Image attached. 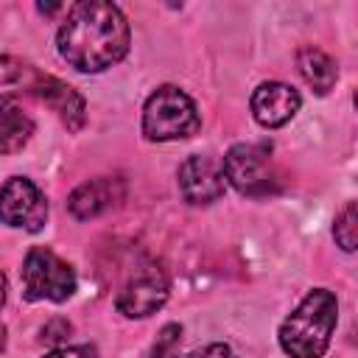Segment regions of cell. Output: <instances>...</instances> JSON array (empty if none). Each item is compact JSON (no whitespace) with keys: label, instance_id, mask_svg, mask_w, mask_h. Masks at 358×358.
I'll return each mask as SVG.
<instances>
[{"label":"cell","instance_id":"cell-1","mask_svg":"<svg viewBox=\"0 0 358 358\" xmlns=\"http://www.w3.org/2000/svg\"><path fill=\"white\" fill-rule=\"evenodd\" d=\"M129 22L115 3L84 0L59 28V56L78 73H101L129 53Z\"/></svg>","mask_w":358,"mask_h":358},{"label":"cell","instance_id":"cell-19","mask_svg":"<svg viewBox=\"0 0 358 358\" xmlns=\"http://www.w3.org/2000/svg\"><path fill=\"white\" fill-rule=\"evenodd\" d=\"M3 302H6V277L0 274V308H3Z\"/></svg>","mask_w":358,"mask_h":358},{"label":"cell","instance_id":"cell-13","mask_svg":"<svg viewBox=\"0 0 358 358\" xmlns=\"http://www.w3.org/2000/svg\"><path fill=\"white\" fill-rule=\"evenodd\" d=\"M296 64H299L302 78H305L319 95H327V92L333 90V84H336V78H338V67H336V62H333L324 50H319V48H313V45H305V48H299V53H296Z\"/></svg>","mask_w":358,"mask_h":358},{"label":"cell","instance_id":"cell-9","mask_svg":"<svg viewBox=\"0 0 358 358\" xmlns=\"http://www.w3.org/2000/svg\"><path fill=\"white\" fill-rule=\"evenodd\" d=\"M299 103H302L299 92L282 81H263L252 92V115L266 129H277L288 123L299 112Z\"/></svg>","mask_w":358,"mask_h":358},{"label":"cell","instance_id":"cell-14","mask_svg":"<svg viewBox=\"0 0 358 358\" xmlns=\"http://www.w3.org/2000/svg\"><path fill=\"white\" fill-rule=\"evenodd\" d=\"M333 235H336V243H338L344 252H355V241H358V213H355V201H347L344 210L336 215Z\"/></svg>","mask_w":358,"mask_h":358},{"label":"cell","instance_id":"cell-7","mask_svg":"<svg viewBox=\"0 0 358 358\" xmlns=\"http://www.w3.org/2000/svg\"><path fill=\"white\" fill-rule=\"evenodd\" d=\"M168 277L162 268L157 266H143L140 271H134V277L126 280V285L120 288L115 305L123 316L129 319H143L151 316L154 310H159L168 299Z\"/></svg>","mask_w":358,"mask_h":358},{"label":"cell","instance_id":"cell-17","mask_svg":"<svg viewBox=\"0 0 358 358\" xmlns=\"http://www.w3.org/2000/svg\"><path fill=\"white\" fill-rule=\"evenodd\" d=\"M185 358H238L227 344H207V347H199V350H193L190 355H185Z\"/></svg>","mask_w":358,"mask_h":358},{"label":"cell","instance_id":"cell-2","mask_svg":"<svg viewBox=\"0 0 358 358\" xmlns=\"http://www.w3.org/2000/svg\"><path fill=\"white\" fill-rule=\"evenodd\" d=\"M338 322L333 291L313 288L280 324V347L291 358H322Z\"/></svg>","mask_w":358,"mask_h":358},{"label":"cell","instance_id":"cell-4","mask_svg":"<svg viewBox=\"0 0 358 358\" xmlns=\"http://www.w3.org/2000/svg\"><path fill=\"white\" fill-rule=\"evenodd\" d=\"M20 274H22V294L31 302H39V299L64 302L76 291V271H73V266L64 263L48 246L28 249Z\"/></svg>","mask_w":358,"mask_h":358},{"label":"cell","instance_id":"cell-6","mask_svg":"<svg viewBox=\"0 0 358 358\" xmlns=\"http://www.w3.org/2000/svg\"><path fill=\"white\" fill-rule=\"evenodd\" d=\"M0 221L17 229L39 232L48 221V201L42 190L25 176H11L0 187Z\"/></svg>","mask_w":358,"mask_h":358},{"label":"cell","instance_id":"cell-15","mask_svg":"<svg viewBox=\"0 0 358 358\" xmlns=\"http://www.w3.org/2000/svg\"><path fill=\"white\" fill-rule=\"evenodd\" d=\"M179 336H182V327H179V324L162 327V333L157 336V344H154V350H151L148 358H171V355H173V347H176V341H179Z\"/></svg>","mask_w":358,"mask_h":358},{"label":"cell","instance_id":"cell-10","mask_svg":"<svg viewBox=\"0 0 358 358\" xmlns=\"http://www.w3.org/2000/svg\"><path fill=\"white\" fill-rule=\"evenodd\" d=\"M31 92L36 98H42L59 117L67 129L78 131L81 123H84V98L64 81L53 78V76H42V73H34V81L28 84Z\"/></svg>","mask_w":358,"mask_h":358},{"label":"cell","instance_id":"cell-11","mask_svg":"<svg viewBox=\"0 0 358 358\" xmlns=\"http://www.w3.org/2000/svg\"><path fill=\"white\" fill-rule=\"evenodd\" d=\"M120 199H123V182L109 179V176H98V179H90V182L78 185L70 193L67 207L78 221H87V218H95V215L112 210Z\"/></svg>","mask_w":358,"mask_h":358},{"label":"cell","instance_id":"cell-18","mask_svg":"<svg viewBox=\"0 0 358 358\" xmlns=\"http://www.w3.org/2000/svg\"><path fill=\"white\" fill-rule=\"evenodd\" d=\"M45 358H98V355H95V350H92V347L81 344V347H59V350L48 352Z\"/></svg>","mask_w":358,"mask_h":358},{"label":"cell","instance_id":"cell-16","mask_svg":"<svg viewBox=\"0 0 358 358\" xmlns=\"http://www.w3.org/2000/svg\"><path fill=\"white\" fill-rule=\"evenodd\" d=\"M25 70H28V67H25L20 59H11V56H0V87L22 81Z\"/></svg>","mask_w":358,"mask_h":358},{"label":"cell","instance_id":"cell-12","mask_svg":"<svg viewBox=\"0 0 358 358\" xmlns=\"http://www.w3.org/2000/svg\"><path fill=\"white\" fill-rule=\"evenodd\" d=\"M34 134L31 115L20 106L17 98L0 95V154L20 151Z\"/></svg>","mask_w":358,"mask_h":358},{"label":"cell","instance_id":"cell-5","mask_svg":"<svg viewBox=\"0 0 358 358\" xmlns=\"http://www.w3.org/2000/svg\"><path fill=\"white\" fill-rule=\"evenodd\" d=\"M271 145L268 143H238L227 151L224 157V179L232 182V187H238L241 193L249 196H260L268 193L271 185Z\"/></svg>","mask_w":358,"mask_h":358},{"label":"cell","instance_id":"cell-8","mask_svg":"<svg viewBox=\"0 0 358 358\" xmlns=\"http://www.w3.org/2000/svg\"><path fill=\"white\" fill-rule=\"evenodd\" d=\"M224 171L213 157L193 154L179 165V190L187 204H213L224 196Z\"/></svg>","mask_w":358,"mask_h":358},{"label":"cell","instance_id":"cell-3","mask_svg":"<svg viewBox=\"0 0 358 358\" xmlns=\"http://www.w3.org/2000/svg\"><path fill=\"white\" fill-rule=\"evenodd\" d=\"M199 123L201 120L193 98L173 84H162L159 90H154L143 106V134L154 143L193 137L199 131Z\"/></svg>","mask_w":358,"mask_h":358}]
</instances>
